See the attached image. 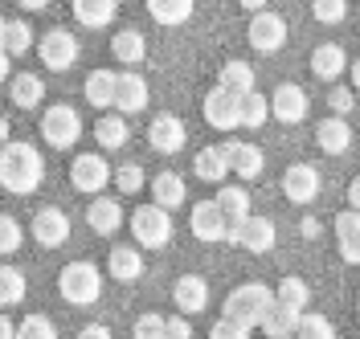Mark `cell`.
I'll list each match as a JSON object with an SVG mask.
<instances>
[{
  "instance_id": "6da1fadb",
  "label": "cell",
  "mask_w": 360,
  "mask_h": 339,
  "mask_svg": "<svg viewBox=\"0 0 360 339\" xmlns=\"http://www.w3.org/2000/svg\"><path fill=\"white\" fill-rule=\"evenodd\" d=\"M45 176V159L41 152L33 147V143H4L0 147V184L8 188V192H17V197H29V192H37V184Z\"/></svg>"
},
{
  "instance_id": "7a4b0ae2",
  "label": "cell",
  "mask_w": 360,
  "mask_h": 339,
  "mask_svg": "<svg viewBox=\"0 0 360 339\" xmlns=\"http://www.w3.org/2000/svg\"><path fill=\"white\" fill-rule=\"evenodd\" d=\"M270 307H274V291L262 286V282H246V286L229 291L221 319H233V323H242L246 331H254V327H262V319H266Z\"/></svg>"
},
{
  "instance_id": "3957f363",
  "label": "cell",
  "mask_w": 360,
  "mask_h": 339,
  "mask_svg": "<svg viewBox=\"0 0 360 339\" xmlns=\"http://www.w3.org/2000/svg\"><path fill=\"white\" fill-rule=\"evenodd\" d=\"M58 291L70 307H94L103 298V274L94 262H70L58 274Z\"/></svg>"
},
{
  "instance_id": "277c9868",
  "label": "cell",
  "mask_w": 360,
  "mask_h": 339,
  "mask_svg": "<svg viewBox=\"0 0 360 339\" xmlns=\"http://www.w3.org/2000/svg\"><path fill=\"white\" fill-rule=\"evenodd\" d=\"M131 233L143 249H164L172 241V217L160 204H139L131 213Z\"/></svg>"
},
{
  "instance_id": "5b68a950",
  "label": "cell",
  "mask_w": 360,
  "mask_h": 339,
  "mask_svg": "<svg viewBox=\"0 0 360 339\" xmlns=\"http://www.w3.org/2000/svg\"><path fill=\"white\" fill-rule=\"evenodd\" d=\"M78 135H82V119H78L74 107L53 102V107L41 114V139L49 143V147H62V152H66V147L78 143Z\"/></svg>"
},
{
  "instance_id": "8992f818",
  "label": "cell",
  "mask_w": 360,
  "mask_h": 339,
  "mask_svg": "<svg viewBox=\"0 0 360 339\" xmlns=\"http://www.w3.org/2000/svg\"><path fill=\"white\" fill-rule=\"evenodd\" d=\"M70 184L78 188V192H103L107 184H111V164L98 156V152H82V156H74L70 164Z\"/></svg>"
},
{
  "instance_id": "52a82bcc",
  "label": "cell",
  "mask_w": 360,
  "mask_h": 339,
  "mask_svg": "<svg viewBox=\"0 0 360 339\" xmlns=\"http://www.w3.org/2000/svg\"><path fill=\"white\" fill-rule=\"evenodd\" d=\"M37 58H41V66L53 69V74L70 69L74 66V58H78V41H74V33H70V29H49L41 41H37Z\"/></svg>"
},
{
  "instance_id": "ba28073f",
  "label": "cell",
  "mask_w": 360,
  "mask_h": 339,
  "mask_svg": "<svg viewBox=\"0 0 360 339\" xmlns=\"http://www.w3.org/2000/svg\"><path fill=\"white\" fill-rule=\"evenodd\" d=\"M246 41L258 53H278V49L287 46V21L278 13H254V21L246 29Z\"/></svg>"
},
{
  "instance_id": "9c48e42d",
  "label": "cell",
  "mask_w": 360,
  "mask_h": 339,
  "mask_svg": "<svg viewBox=\"0 0 360 339\" xmlns=\"http://www.w3.org/2000/svg\"><path fill=\"white\" fill-rule=\"evenodd\" d=\"M274 221L270 217H246L242 225H233L229 233H225V241H233V246L250 249V253H266V249H274Z\"/></svg>"
},
{
  "instance_id": "30bf717a",
  "label": "cell",
  "mask_w": 360,
  "mask_h": 339,
  "mask_svg": "<svg viewBox=\"0 0 360 339\" xmlns=\"http://www.w3.org/2000/svg\"><path fill=\"white\" fill-rule=\"evenodd\" d=\"M217 147H221V156H225V164H229V172H233V176H242V180L262 176V168H266L262 147L242 143V139H225V143H217Z\"/></svg>"
},
{
  "instance_id": "8fae6325",
  "label": "cell",
  "mask_w": 360,
  "mask_h": 339,
  "mask_svg": "<svg viewBox=\"0 0 360 339\" xmlns=\"http://www.w3.org/2000/svg\"><path fill=\"white\" fill-rule=\"evenodd\" d=\"M266 107H270V114H274L278 123L295 127V123H303V119H307V91H303V86H295V82H283V86L266 98Z\"/></svg>"
},
{
  "instance_id": "7c38bea8",
  "label": "cell",
  "mask_w": 360,
  "mask_h": 339,
  "mask_svg": "<svg viewBox=\"0 0 360 339\" xmlns=\"http://www.w3.org/2000/svg\"><path fill=\"white\" fill-rule=\"evenodd\" d=\"M33 237H37V246L45 249H58L70 241V217L62 208H53V204H45L33 213Z\"/></svg>"
},
{
  "instance_id": "4fadbf2b",
  "label": "cell",
  "mask_w": 360,
  "mask_h": 339,
  "mask_svg": "<svg viewBox=\"0 0 360 339\" xmlns=\"http://www.w3.org/2000/svg\"><path fill=\"white\" fill-rule=\"evenodd\" d=\"M184 139H188V131H184V123H180L176 114L164 111L148 123V143H152V152H160V156H176L180 147H184Z\"/></svg>"
},
{
  "instance_id": "5bb4252c",
  "label": "cell",
  "mask_w": 360,
  "mask_h": 339,
  "mask_svg": "<svg viewBox=\"0 0 360 339\" xmlns=\"http://www.w3.org/2000/svg\"><path fill=\"white\" fill-rule=\"evenodd\" d=\"M283 197L291 204H311L319 197V172L311 164H291L283 172Z\"/></svg>"
},
{
  "instance_id": "9a60e30c",
  "label": "cell",
  "mask_w": 360,
  "mask_h": 339,
  "mask_svg": "<svg viewBox=\"0 0 360 339\" xmlns=\"http://www.w3.org/2000/svg\"><path fill=\"white\" fill-rule=\"evenodd\" d=\"M188 229H193V237H197V241H205V246H217V241H225V217L217 213V204H213V201H197V204H193Z\"/></svg>"
},
{
  "instance_id": "2e32d148",
  "label": "cell",
  "mask_w": 360,
  "mask_h": 339,
  "mask_svg": "<svg viewBox=\"0 0 360 339\" xmlns=\"http://www.w3.org/2000/svg\"><path fill=\"white\" fill-rule=\"evenodd\" d=\"M172 303L180 307V315H201L209 307V282L201 274H180L172 286Z\"/></svg>"
},
{
  "instance_id": "e0dca14e",
  "label": "cell",
  "mask_w": 360,
  "mask_h": 339,
  "mask_svg": "<svg viewBox=\"0 0 360 339\" xmlns=\"http://www.w3.org/2000/svg\"><path fill=\"white\" fill-rule=\"evenodd\" d=\"M205 123L217 127V131H233L238 127V94L213 86V91L205 94Z\"/></svg>"
},
{
  "instance_id": "ac0fdd59",
  "label": "cell",
  "mask_w": 360,
  "mask_h": 339,
  "mask_svg": "<svg viewBox=\"0 0 360 339\" xmlns=\"http://www.w3.org/2000/svg\"><path fill=\"white\" fill-rule=\"evenodd\" d=\"M148 107V82L139 74H115V111L119 114H135Z\"/></svg>"
},
{
  "instance_id": "d6986e66",
  "label": "cell",
  "mask_w": 360,
  "mask_h": 339,
  "mask_svg": "<svg viewBox=\"0 0 360 339\" xmlns=\"http://www.w3.org/2000/svg\"><path fill=\"white\" fill-rule=\"evenodd\" d=\"M213 204H217V213L225 217V233L250 217V192L242 188V184H221L217 197H213Z\"/></svg>"
},
{
  "instance_id": "ffe728a7",
  "label": "cell",
  "mask_w": 360,
  "mask_h": 339,
  "mask_svg": "<svg viewBox=\"0 0 360 339\" xmlns=\"http://www.w3.org/2000/svg\"><path fill=\"white\" fill-rule=\"evenodd\" d=\"M315 143H319V152H328V156H344L348 147H352V127H348V119H323L319 127H315Z\"/></svg>"
},
{
  "instance_id": "44dd1931",
  "label": "cell",
  "mask_w": 360,
  "mask_h": 339,
  "mask_svg": "<svg viewBox=\"0 0 360 339\" xmlns=\"http://www.w3.org/2000/svg\"><path fill=\"white\" fill-rule=\"evenodd\" d=\"M336 246L348 266H360V213H340L336 217Z\"/></svg>"
},
{
  "instance_id": "7402d4cb",
  "label": "cell",
  "mask_w": 360,
  "mask_h": 339,
  "mask_svg": "<svg viewBox=\"0 0 360 339\" xmlns=\"http://www.w3.org/2000/svg\"><path fill=\"white\" fill-rule=\"evenodd\" d=\"M86 221H90V229H94L98 237H111L115 229L123 225V208H119L115 197H94L90 208H86Z\"/></svg>"
},
{
  "instance_id": "603a6c76",
  "label": "cell",
  "mask_w": 360,
  "mask_h": 339,
  "mask_svg": "<svg viewBox=\"0 0 360 339\" xmlns=\"http://www.w3.org/2000/svg\"><path fill=\"white\" fill-rule=\"evenodd\" d=\"M344 66H348V53H344V46H336V41L315 46V53H311V74H315V78L336 82L340 74H344Z\"/></svg>"
},
{
  "instance_id": "cb8c5ba5",
  "label": "cell",
  "mask_w": 360,
  "mask_h": 339,
  "mask_svg": "<svg viewBox=\"0 0 360 339\" xmlns=\"http://www.w3.org/2000/svg\"><path fill=\"white\" fill-rule=\"evenodd\" d=\"M107 274H111L115 282H135L143 274V253L135 246H115L107 253Z\"/></svg>"
},
{
  "instance_id": "d4e9b609",
  "label": "cell",
  "mask_w": 360,
  "mask_h": 339,
  "mask_svg": "<svg viewBox=\"0 0 360 339\" xmlns=\"http://www.w3.org/2000/svg\"><path fill=\"white\" fill-rule=\"evenodd\" d=\"M184 197H188V188H184V180H180L176 172H160V176H152V204H160L164 213L180 208Z\"/></svg>"
},
{
  "instance_id": "484cf974",
  "label": "cell",
  "mask_w": 360,
  "mask_h": 339,
  "mask_svg": "<svg viewBox=\"0 0 360 339\" xmlns=\"http://www.w3.org/2000/svg\"><path fill=\"white\" fill-rule=\"evenodd\" d=\"M299 319H303V311H291V307L274 303L266 311V319H262V331H266V339H295Z\"/></svg>"
},
{
  "instance_id": "4316f807",
  "label": "cell",
  "mask_w": 360,
  "mask_h": 339,
  "mask_svg": "<svg viewBox=\"0 0 360 339\" xmlns=\"http://www.w3.org/2000/svg\"><path fill=\"white\" fill-rule=\"evenodd\" d=\"M70 8H74V21L86 29H103L115 21V0H70Z\"/></svg>"
},
{
  "instance_id": "83f0119b",
  "label": "cell",
  "mask_w": 360,
  "mask_h": 339,
  "mask_svg": "<svg viewBox=\"0 0 360 339\" xmlns=\"http://www.w3.org/2000/svg\"><path fill=\"white\" fill-rule=\"evenodd\" d=\"M111 53L123 62V66H139V62L148 58V41H143L139 29H119L115 41H111Z\"/></svg>"
},
{
  "instance_id": "f1b7e54d",
  "label": "cell",
  "mask_w": 360,
  "mask_h": 339,
  "mask_svg": "<svg viewBox=\"0 0 360 339\" xmlns=\"http://www.w3.org/2000/svg\"><path fill=\"white\" fill-rule=\"evenodd\" d=\"M86 102L98 111L115 107V69H90L86 74Z\"/></svg>"
},
{
  "instance_id": "f546056e",
  "label": "cell",
  "mask_w": 360,
  "mask_h": 339,
  "mask_svg": "<svg viewBox=\"0 0 360 339\" xmlns=\"http://www.w3.org/2000/svg\"><path fill=\"white\" fill-rule=\"evenodd\" d=\"M193 172H197L205 184H225L229 180V164H225L221 147H201L197 159H193Z\"/></svg>"
},
{
  "instance_id": "4dcf8cb0",
  "label": "cell",
  "mask_w": 360,
  "mask_h": 339,
  "mask_svg": "<svg viewBox=\"0 0 360 339\" xmlns=\"http://www.w3.org/2000/svg\"><path fill=\"white\" fill-rule=\"evenodd\" d=\"M127 119H119V114H103L98 123H94V139H98V147L103 152H119V147H127Z\"/></svg>"
},
{
  "instance_id": "1f68e13d",
  "label": "cell",
  "mask_w": 360,
  "mask_h": 339,
  "mask_svg": "<svg viewBox=\"0 0 360 339\" xmlns=\"http://www.w3.org/2000/svg\"><path fill=\"white\" fill-rule=\"evenodd\" d=\"M8 98H13L21 111H33V107H41V98H45L41 78H37V74H17V78H13V86H8Z\"/></svg>"
},
{
  "instance_id": "d6a6232c",
  "label": "cell",
  "mask_w": 360,
  "mask_h": 339,
  "mask_svg": "<svg viewBox=\"0 0 360 339\" xmlns=\"http://www.w3.org/2000/svg\"><path fill=\"white\" fill-rule=\"evenodd\" d=\"M266 119H270L266 94H258V91L238 94V127H250V131H258V127H262Z\"/></svg>"
},
{
  "instance_id": "836d02e7",
  "label": "cell",
  "mask_w": 360,
  "mask_h": 339,
  "mask_svg": "<svg viewBox=\"0 0 360 339\" xmlns=\"http://www.w3.org/2000/svg\"><path fill=\"white\" fill-rule=\"evenodd\" d=\"M193 8H197V0H148V13L160 25H184L193 17Z\"/></svg>"
},
{
  "instance_id": "e575fe53",
  "label": "cell",
  "mask_w": 360,
  "mask_h": 339,
  "mask_svg": "<svg viewBox=\"0 0 360 339\" xmlns=\"http://www.w3.org/2000/svg\"><path fill=\"white\" fill-rule=\"evenodd\" d=\"M221 91H229V94H250L254 91V69L246 66V62H225L221 66V82H217Z\"/></svg>"
},
{
  "instance_id": "d590c367",
  "label": "cell",
  "mask_w": 360,
  "mask_h": 339,
  "mask_svg": "<svg viewBox=\"0 0 360 339\" xmlns=\"http://www.w3.org/2000/svg\"><path fill=\"white\" fill-rule=\"evenodd\" d=\"M274 303H283V307H291V311H307V303H311V291H307V282L303 278H283L278 282V291H274Z\"/></svg>"
},
{
  "instance_id": "8d00e7d4",
  "label": "cell",
  "mask_w": 360,
  "mask_h": 339,
  "mask_svg": "<svg viewBox=\"0 0 360 339\" xmlns=\"http://www.w3.org/2000/svg\"><path fill=\"white\" fill-rule=\"evenodd\" d=\"M33 49V29H29V21H4V46H0V53H29Z\"/></svg>"
},
{
  "instance_id": "74e56055",
  "label": "cell",
  "mask_w": 360,
  "mask_h": 339,
  "mask_svg": "<svg viewBox=\"0 0 360 339\" xmlns=\"http://www.w3.org/2000/svg\"><path fill=\"white\" fill-rule=\"evenodd\" d=\"M25 274L17 266H0V307H17L25 298Z\"/></svg>"
},
{
  "instance_id": "f35d334b",
  "label": "cell",
  "mask_w": 360,
  "mask_h": 339,
  "mask_svg": "<svg viewBox=\"0 0 360 339\" xmlns=\"http://www.w3.org/2000/svg\"><path fill=\"white\" fill-rule=\"evenodd\" d=\"M25 241V229L17 217H8V213H0V258H8V253H17Z\"/></svg>"
},
{
  "instance_id": "ab89813d",
  "label": "cell",
  "mask_w": 360,
  "mask_h": 339,
  "mask_svg": "<svg viewBox=\"0 0 360 339\" xmlns=\"http://www.w3.org/2000/svg\"><path fill=\"white\" fill-rule=\"evenodd\" d=\"M17 339H58V327L45 315H25L17 323Z\"/></svg>"
},
{
  "instance_id": "60d3db41",
  "label": "cell",
  "mask_w": 360,
  "mask_h": 339,
  "mask_svg": "<svg viewBox=\"0 0 360 339\" xmlns=\"http://www.w3.org/2000/svg\"><path fill=\"white\" fill-rule=\"evenodd\" d=\"M295 339H336V327H332L323 315H303V319H299Z\"/></svg>"
},
{
  "instance_id": "b9f144b4",
  "label": "cell",
  "mask_w": 360,
  "mask_h": 339,
  "mask_svg": "<svg viewBox=\"0 0 360 339\" xmlns=\"http://www.w3.org/2000/svg\"><path fill=\"white\" fill-rule=\"evenodd\" d=\"M311 13L319 25H340L348 13V0H311Z\"/></svg>"
},
{
  "instance_id": "7bdbcfd3",
  "label": "cell",
  "mask_w": 360,
  "mask_h": 339,
  "mask_svg": "<svg viewBox=\"0 0 360 339\" xmlns=\"http://www.w3.org/2000/svg\"><path fill=\"white\" fill-rule=\"evenodd\" d=\"M135 339H164V315H156V311H148V315L135 319Z\"/></svg>"
},
{
  "instance_id": "ee69618b",
  "label": "cell",
  "mask_w": 360,
  "mask_h": 339,
  "mask_svg": "<svg viewBox=\"0 0 360 339\" xmlns=\"http://www.w3.org/2000/svg\"><path fill=\"white\" fill-rule=\"evenodd\" d=\"M115 184H119V192H139L148 180H143V168H139V164H123V168L115 172Z\"/></svg>"
},
{
  "instance_id": "f6af8a7d",
  "label": "cell",
  "mask_w": 360,
  "mask_h": 339,
  "mask_svg": "<svg viewBox=\"0 0 360 339\" xmlns=\"http://www.w3.org/2000/svg\"><path fill=\"white\" fill-rule=\"evenodd\" d=\"M209 339H250V331L242 323H233V319H217V323L209 327Z\"/></svg>"
},
{
  "instance_id": "bcb514c9",
  "label": "cell",
  "mask_w": 360,
  "mask_h": 339,
  "mask_svg": "<svg viewBox=\"0 0 360 339\" xmlns=\"http://www.w3.org/2000/svg\"><path fill=\"white\" fill-rule=\"evenodd\" d=\"M328 102H332V114H340V119H344V114L356 107V94L348 91V86H336V91L328 94Z\"/></svg>"
},
{
  "instance_id": "7dc6e473",
  "label": "cell",
  "mask_w": 360,
  "mask_h": 339,
  "mask_svg": "<svg viewBox=\"0 0 360 339\" xmlns=\"http://www.w3.org/2000/svg\"><path fill=\"white\" fill-rule=\"evenodd\" d=\"M164 339H193V323L180 319V315L164 319Z\"/></svg>"
},
{
  "instance_id": "c3c4849f",
  "label": "cell",
  "mask_w": 360,
  "mask_h": 339,
  "mask_svg": "<svg viewBox=\"0 0 360 339\" xmlns=\"http://www.w3.org/2000/svg\"><path fill=\"white\" fill-rule=\"evenodd\" d=\"M78 339H111V327H103V323H90L78 331Z\"/></svg>"
},
{
  "instance_id": "681fc988",
  "label": "cell",
  "mask_w": 360,
  "mask_h": 339,
  "mask_svg": "<svg viewBox=\"0 0 360 339\" xmlns=\"http://www.w3.org/2000/svg\"><path fill=\"white\" fill-rule=\"evenodd\" d=\"M348 208H352V213H360V176L348 184Z\"/></svg>"
},
{
  "instance_id": "f907efd6",
  "label": "cell",
  "mask_w": 360,
  "mask_h": 339,
  "mask_svg": "<svg viewBox=\"0 0 360 339\" xmlns=\"http://www.w3.org/2000/svg\"><path fill=\"white\" fill-rule=\"evenodd\" d=\"M0 339H17V327H13L8 315H0Z\"/></svg>"
},
{
  "instance_id": "816d5d0a",
  "label": "cell",
  "mask_w": 360,
  "mask_h": 339,
  "mask_svg": "<svg viewBox=\"0 0 360 339\" xmlns=\"http://www.w3.org/2000/svg\"><path fill=\"white\" fill-rule=\"evenodd\" d=\"M242 8H250V13H266V0H238Z\"/></svg>"
},
{
  "instance_id": "f5cc1de1",
  "label": "cell",
  "mask_w": 360,
  "mask_h": 339,
  "mask_svg": "<svg viewBox=\"0 0 360 339\" xmlns=\"http://www.w3.org/2000/svg\"><path fill=\"white\" fill-rule=\"evenodd\" d=\"M303 237H319V221H315V217L303 221Z\"/></svg>"
},
{
  "instance_id": "db71d44e",
  "label": "cell",
  "mask_w": 360,
  "mask_h": 339,
  "mask_svg": "<svg viewBox=\"0 0 360 339\" xmlns=\"http://www.w3.org/2000/svg\"><path fill=\"white\" fill-rule=\"evenodd\" d=\"M17 4H21V8H29V13H37V8H45L49 0H17Z\"/></svg>"
},
{
  "instance_id": "11a10c76",
  "label": "cell",
  "mask_w": 360,
  "mask_h": 339,
  "mask_svg": "<svg viewBox=\"0 0 360 339\" xmlns=\"http://www.w3.org/2000/svg\"><path fill=\"white\" fill-rule=\"evenodd\" d=\"M4 143H8V119L0 114V147H4Z\"/></svg>"
},
{
  "instance_id": "9f6ffc18",
  "label": "cell",
  "mask_w": 360,
  "mask_h": 339,
  "mask_svg": "<svg viewBox=\"0 0 360 339\" xmlns=\"http://www.w3.org/2000/svg\"><path fill=\"white\" fill-rule=\"evenodd\" d=\"M8 78V53H0V82Z\"/></svg>"
},
{
  "instance_id": "6f0895ef",
  "label": "cell",
  "mask_w": 360,
  "mask_h": 339,
  "mask_svg": "<svg viewBox=\"0 0 360 339\" xmlns=\"http://www.w3.org/2000/svg\"><path fill=\"white\" fill-rule=\"evenodd\" d=\"M352 86H356V91H360V58H356V62H352Z\"/></svg>"
},
{
  "instance_id": "680465c9",
  "label": "cell",
  "mask_w": 360,
  "mask_h": 339,
  "mask_svg": "<svg viewBox=\"0 0 360 339\" xmlns=\"http://www.w3.org/2000/svg\"><path fill=\"white\" fill-rule=\"evenodd\" d=\"M0 46H4V17H0Z\"/></svg>"
},
{
  "instance_id": "91938a15",
  "label": "cell",
  "mask_w": 360,
  "mask_h": 339,
  "mask_svg": "<svg viewBox=\"0 0 360 339\" xmlns=\"http://www.w3.org/2000/svg\"><path fill=\"white\" fill-rule=\"evenodd\" d=\"M356 311H360V298H356Z\"/></svg>"
},
{
  "instance_id": "94428289",
  "label": "cell",
  "mask_w": 360,
  "mask_h": 339,
  "mask_svg": "<svg viewBox=\"0 0 360 339\" xmlns=\"http://www.w3.org/2000/svg\"><path fill=\"white\" fill-rule=\"evenodd\" d=\"M115 4H123V0H115Z\"/></svg>"
}]
</instances>
